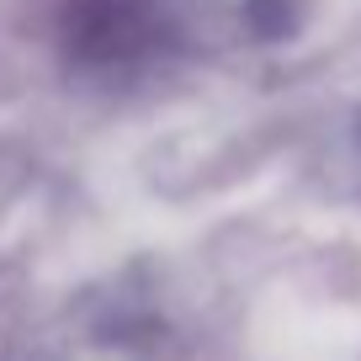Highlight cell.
<instances>
[{"label":"cell","mask_w":361,"mask_h":361,"mask_svg":"<svg viewBox=\"0 0 361 361\" xmlns=\"http://www.w3.org/2000/svg\"><path fill=\"white\" fill-rule=\"evenodd\" d=\"M75 27H80V37L96 43L102 54L128 48V43H133V32L144 27V0H80Z\"/></svg>","instance_id":"obj_1"}]
</instances>
